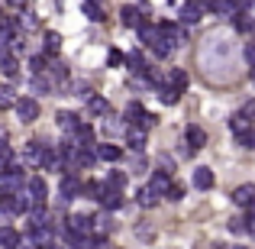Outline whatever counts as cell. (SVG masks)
Returning a JSON list of instances; mask_svg holds the SVG:
<instances>
[{
  "label": "cell",
  "mask_w": 255,
  "mask_h": 249,
  "mask_svg": "<svg viewBox=\"0 0 255 249\" xmlns=\"http://www.w3.org/2000/svg\"><path fill=\"white\" fill-rule=\"evenodd\" d=\"M187 143L200 149V146H207V133L200 130V126H187Z\"/></svg>",
  "instance_id": "29"
},
{
  "label": "cell",
  "mask_w": 255,
  "mask_h": 249,
  "mask_svg": "<svg viewBox=\"0 0 255 249\" xmlns=\"http://www.w3.org/2000/svg\"><path fill=\"white\" fill-rule=\"evenodd\" d=\"M117 130H120L117 117H110V113H107V117H104V133H107V136H110V133H117Z\"/></svg>",
  "instance_id": "40"
},
{
  "label": "cell",
  "mask_w": 255,
  "mask_h": 249,
  "mask_svg": "<svg viewBox=\"0 0 255 249\" xmlns=\"http://www.w3.org/2000/svg\"><path fill=\"white\" fill-rule=\"evenodd\" d=\"M246 214H255V198H252V204H249V207H246Z\"/></svg>",
  "instance_id": "55"
},
{
  "label": "cell",
  "mask_w": 255,
  "mask_h": 249,
  "mask_svg": "<svg viewBox=\"0 0 255 249\" xmlns=\"http://www.w3.org/2000/svg\"><path fill=\"white\" fill-rule=\"evenodd\" d=\"M230 233H236V237H239V233H249V220H246V217H233L230 220Z\"/></svg>",
  "instance_id": "35"
},
{
  "label": "cell",
  "mask_w": 255,
  "mask_h": 249,
  "mask_svg": "<svg viewBox=\"0 0 255 249\" xmlns=\"http://www.w3.org/2000/svg\"><path fill=\"white\" fill-rule=\"evenodd\" d=\"M26 188H29V194H32V201H36V204H45V198H49V188H45V181L39 178V175L26 181Z\"/></svg>",
  "instance_id": "14"
},
{
  "label": "cell",
  "mask_w": 255,
  "mask_h": 249,
  "mask_svg": "<svg viewBox=\"0 0 255 249\" xmlns=\"http://www.w3.org/2000/svg\"><path fill=\"white\" fill-rule=\"evenodd\" d=\"M0 75H3V78H16L19 75V65H16V58H13V55L0 58Z\"/></svg>",
  "instance_id": "28"
},
{
  "label": "cell",
  "mask_w": 255,
  "mask_h": 249,
  "mask_svg": "<svg viewBox=\"0 0 255 249\" xmlns=\"http://www.w3.org/2000/svg\"><path fill=\"white\" fill-rule=\"evenodd\" d=\"M120 19H123L126 29H142V26H145L142 13H139L136 6H123V10H120Z\"/></svg>",
  "instance_id": "8"
},
{
  "label": "cell",
  "mask_w": 255,
  "mask_h": 249,
  "mask_svg": "<svg viewBox=\"0 0 255 249\" xmlns=\"http://www.w3.org/2000/svg\"><path fill=\"white\" fill-rule=\"evenodd\" d=\"M126 68H129L132 75L145 78V71H149V65L142 62V55H139V52H129V55H126Z\"/></svg>",
  "instance_id": "20"
},
{
  "label": "cell",
  "mask_w": 255,
  "mask_h": 249,
  "mask_svg": "<svg viewBox=\"0 0 255 249\" xmlns=\"http://www.w3.org/2000/svg\"><path fill=\"white\" fill-rule=\"evenodd\" d=\"M45 71H49L55 81H62V78H65V65L62 62H49V68H45Z\"/></svg>",
  "instance_id": "37"
},
{
  "label": "cell",
  "mask_w": 255,
  "mask_h": 249,
  "mask_svg": "<svg viewBox=\"0 0 255 249\" xmlns=\"http://www.w3.org/2000/svg\"><path fill=\"white\" fill-rule=\"evenodd\" d=\"M207 13V6L200 3V0H187L184 6H181V23H187V26H194V23H200V16Z\"/></svg>",
  "instance_id": "6"
},
{
  "label": "cell",
  "mask_w": 255,
  "mask_h": 249,
  "mask_svg": "<svg viewBox=\"0 0 255 249\" xmlns=\"http://www.w3.org/2000/svg\"><path fill=\"white\" fill-rule=\"evenodd\" d=\"M16 249H42V246L36 243V237H32V233H26V237L19 240V246H16Z\"/></svg>",
  "instance_id": "39"
},
{
  "label": "cell",
  "mask_w": 255,
  "mask_h": 249,
  "mask_svg": "<svg viewBox=\"0 0 255 249\" xmlns=\"http://www.w3.org/2000/svg\"><path fill=\"white\" fill-rule=\"evenodd\" d=\"M65 233H94V217L87 214H71L65 220Z\"/></svg>",
  "instance_id": "5"
},
{
  "label": "cell",
  "mask_w": 255,
  "mask_h": 249,
  "mask_svg": "<svg viewBox=\"0 0 255 249\" xmlns=\"http://www.w3.org/2000/svg\"><path fill=\"white\" fill-rule=\"evenodd\" d=\"M236 249H246V246H236Z\"/></svg>",
  "instance_id": "60"
},
{
  "label": "cell",
  "mask_w": 255,
  "mask_h": 249,
  "mask_svg": "<svg viewBox=\"0 0 255 249\" xmlns=\"http://www.w3.org/2000/svg\"><path fill=\"white\" fill-rule=\"evenodd\" d=\"M187 3V0H171V6H184Z\"/></svg>",
  "instance_id": "56"
},
{
  "label": "cell",
  "mask_w": 255,
  "mask_h": 249,
  "mask_svg": "<svg viewBox=\"0 0 255 249\" xmlns=\"http://www.w3.org/2000/svg\"><path fill=\"white\" fill-rule=\"evenodd\" d=\"M200 65H204L207 75H217V78H226L223 68H230L233 65V42L223 36V32H217V36H210L204 42V49H200Z\"/></svg>",
  "instance_id": "1"
},
{
  "label": "cell",
  "mask_w": 255,
  "mask_h": 249,
  "mask_svg": "<svg viewBox=\"0 0 255 249\" xmlns=\"http://www.w3.org/2000/svg\"><path fill=\"white\" fill-rule=\"evenodd\" d=\"M155 123H158V117H155V113H145V117H142V123H139V126H145V130H152Z\"/></svg>",
  "instance_id": "47"
},
{
  "label": "cell",
  "mask_w": 255,
  "mask_h": 249,
  "mask_svg": "<svg viewBox=\"0 0 255 249\" xmlns=\"http://www.w3.org/2000/svg\"><path fill=\"white\" fill-rule=\"evenodd\" d=\"M71 139H75L78 146H94V130H91L87 123H81L75 133H71Z\"/></svg>",
  "instance_id": "26"
},
{
  "label": "cell",
  "mask_w": 255,
  "mask_h": 249,
  "mask_svg": "<svg viewBox=\"0 0 255 249\" xmlns=\"http://www.w3.org/2000/svg\"><path fill=\"white\" fill-rule=\"evenodd\" d=\"M3 23H6V16H3V13H0V26H3Z\"/></svg>",
  "instance_id": "57"
},
{
  "label": "cell",
  "mask_w": 255,
  "mask_h": 249,
  "mask_svg": "<svg viewBox=\"0 0 255 249\" xmlns=\"http://www.w3.org/2000/svg\"><path fill=\"white\" fill-rule=\"evenodd\" d=\"M6 168H13V149L10 146H0V172H6Z\"/></svg>",
  "instance_id": "33"
},
{
  "label": "cell",
  "mask_w": 255,
  "mask_h": 249,
  "mask_svg": "<svg viewBox=\"0 0 255 249\" xmlns=\"http://www.w3.org/2000/svg\"><path fill=\"white\" fill-rule=\"evenodd\" d=\"M213 249H226V246H223V243H217V246H213Z\"/></svg>",
  "instance_id": "59"
},
{
  "label": "cell",
  "mask_w": 255,
  "mask_h": 249,
  "mask_svg": "<svg viewBox=\"0 0 255 249\" xmlns=\"http://www.w3.org/2000/svg\"><path fill=\"white\" fill-rule=\"evenodd\" d=\"M181 94H184V91L171 87L168 81H162V84H158V100H162V104H168V107H174V104H178V100H181Z\"/></svg>",
  "instance_id": "18"
},
{
  "label": "cell",
  "mask_w": 255,
  "mask_h": 249,
  "mask_svg": "<svg viewBox=\"0 0 255 249\" xmlns=\"http://www.w3.org/2000/svg\"><path fill=\"white\" fill-rule=\"evenodd\" d=\"M26 220H29V230L45 227V224H49V211H45V204H32L29 211H26Z\"/></svg>",
  "instance_id": "10"
},
{
  "label": "cell",
  "mask_w": 255,
  "mask_h": 249,
  "mask_svg": "<svg viewBox=\"0 0 255 249\" xmlns=\"http://www.w3.org/2000/svg\"><path fill=\"white\" fill-rule=\"evenodd\" d=\"M149 185H152V188H155V191H158V194L165 198V194L171 191V172H152Z\"/></svg>",
  "instance_id": "17"
},
{
  "label": "cell",
  "mask_w": 255,
  "mask_h": 249,
  "mask_svg": "<svg viewBox=\"0 0 255 249\" xmlns=\"http://www.w3.org/2000/svg\"><path fill=\"white\" fill-rule=\"evenodd\" d=\"M58 191H62V201H75V198L84 194V185H81V178H78L75 172H68L62 178V188H58Z\"/></svg>",
  "instance_id": "3"
},
{
  "label": "cell",
  "mask_w": 255,
  "mask_h": 249,
  "mask_svg": "<svg viewBox=\"0 0 255 249\" xmlns=\"http://www.w3.org/2000/svg\"><path fill=\"white\" fill-rule=\"evenodd\" d=\"M165 198H168V201H181V198H184V188H181V185H171V191L165 194Z\"/></svg>",
  "instance_id": "44"
},
{
  "label": "cell",
  "mask_w": 255,
  "mask_h": 249,
  "mask_svg": "<svg viewBox=\"0 0 255 249\" xmlns=\"http://www.w3.org/2000/svg\"><path fill=\"white\" fill-rule=\"evenodd\" d=\"M145 126H139V123H129L126 126V143L132 146V152H142V146H145Z\"/></svg>",
  "instance_id": "7"
},
{
  "label": "cell",
  "mask_w": 255,
  "mask_h": 249,
  "mask_svg": "<svg viewBox=\"0 0 255 249\" xmlns=\"http://www.w3.org/2000/svg\"><path fill=\"white\" fill-rule=\"evenodd\" d=\"M45 249H62V246H55V243H52V246H45Z\"/></svg>",
  "instance_id": "58"
},
{
  "label": "cell",
  "mask_w": 255,
  "mask_h": 249,
  "mask_svg": "<svg viewBox=\"0 0 255 249\" xmlns=\"http://www.w3.org/2000/svg\"><path fill=\"white\" fill-rule=\"evenodd\" d=\"M194 188H197V191H210L213 188V172L210 168H197V172H194Z\"/></svg>",
  "instance_id": "21"
},
{
  "label": "cell",
  "mask_w": 255,
  "mask_h": 249,
  "mask_svg": "<svg viewBox=\"0 0 255 249\" xmlns=\"http://www.w3.org/2000/svg\"><path fill=\"white\" fill-rule=\"evenodd\" d=\"M110 230H113V220L107 217V214H97V217H94V237H107Z\"/></svg>",
  "instance_id": "27"
},
{
  "label": "cell",
  "mask_w": 255,
  "mask_h": 249,
  "mask_svg": "<svg viewBox=\"0 0 255 249\" xmlns=\"http://www.w3.org/2000/svg\"><path fill=\"white\" fill-rule=\"evenodd\" d=\"M230 198H233V204H236V207H249L252 198H255V185H239Z\"/></svg>",
  "instance_id": "12"
},
{
  "label": "cell",
  "mask_w": 255,
  "mask_h": 249,
  "mask_svg": "<svg viewBox=\"0 0 255 249\" xmlns=\"http://www.w3.org/2000/svg\"><path fill=\"white\" fill-rule=\"evenodd\" d=\"M87 110H91L94 117H107V113H110V104H107V97H97V94H94V97L87 100Z\"/></svg>",
  "instance_id": "25"
},
{
  "label": "cell",
  "mask_w": 255,
  "mask_h": 249,
  "mask_svg": "<svg viewBox=\"0 0 255 249\" xmlns=\"http://www.w3.org/2000/svg\"><path fill=\"white\" fill-rule=\"evenodd\" d=\"M19 240H23V237H19L13 227H0V246H3V249H16Z\"/></svg>",
  "instance_id": "23"
},
{
  "label": "cell",
  "mask_w": 255,
  "mask_h": 249,
  "mask_svg": "<svg viewBox=\"0 0 255 249\" xmlns=\"http://www.w3.org/2000/svg\"><path fill=\"white\" fill-rule=\"evenodd\" d=\"M10 6H23V3H29V0H6Z\"/></svg>",
  "instance_id": "53"
},
{
  "label": "cell",
  "mask_w": 255,
  "mask_h": 249,
  "mask_svg": "<svg viewBox=\"0 0 255 249\" xmlns=\"http://www.w3.org/2000/svg\"><path fill=\"white\" fill-rule=\"evenodd\" d=\"M194 152H197V146H191V143H184V146H181V149H178V156H184V159H191V156H194Z\"/></svg>",
  "instance_id": "48"
},
{
  "label": "cell",
  "mask_w": 255,
  "mask_h": 249,
  "mask_svg": "<svg viewBox=\"0 0 255 249\" xmlns=\"http://www.w3.org/2000/svg\"><path fill=\"white\" fill-rule=\"evenodd\" d=\"M252 126H255V123H252V120H249V117H246V113H243V110H239V113H236V117H233V120H230V130H233V136H236V139H239V136H246V133H249V130H252Z\"/></svg>",
  "instance_id": "16"
},
{
  "label": "cell",
  "mask_w": 255,
  "mask_h": 249,
  "mask_svg": "<svg viewBox=\"0 0 255 249\" xmlns=\"http://www.w3.org/2000/svg\"><path fill=\"white\" fill-rule=\"evenodd\" d=\"M162 26V36H165V42H171V49H178V45H184L187 42V32H184V23H158Z\"/></svg>",
  "instance_id": "4"
},
{
  "label": "cell",
  "mask_w": 255,
  "mask_h": 249,
  "mask_svg": "<svg viewBox=\"0 0 255 249\" xmlns=\"http://www.w3.org/2000/svg\"><path fill=\"white\" fill-rule=\"evenodd\" d=\"M165 81H168L171 87H178V91H184V87H187V75H184V71H181V68H171Z\"/></svg>",
  "instance_id": "30"
},
{
  "label": "cell",
  "mask_w": 255,
  "mask_h": 249,
  "mask_svg": "<svg viewBox=\"0 0 255 249\" xmlns=\"http://www.w3.org/2000/svg\"><path fill=\"white\" fill-rule=\"evenodd\" d=\"M142 117H145L142 104H139V100H129V107H126V113H123V120H126V123H142Z\"/></svg>",
  "instance_id": "24"
},
{
  "label": "cell",
  "mask_w": 255,
  "mask_h": 249,
  "mask_svg": "<svg viewBox=\"0 0 255 249\" xmlns=\"http://www.w3.org/2000/svg\"><path fill=\"white\" fill-rule=\"evenodd\" d=\"M45 62H49V55H32L29 58V71H32V75H42V71H45Z\"/></svg>",
  "instance_id": "34"
},
{
  "label": "cell",
  "mask_w": 255,
  "mask_h": 249,
  "mask_svg": "<svg viewBox=\"0 0 255 249\" xmlns=\"http://www.w3.org/2000/svg\"><path fill=\"white\" fill-rule=\"evenodd\" d=\"M75 97H81L84 104H87V100L94 97V91H91V87H87V84H78V87H75Z\"/></svg>",
  "instance_id": "41"
},
{
  "label": "cell",
  "mask_w": 255,
  "mask_h": 249,
  "mask_svg": "<svg viewBox=\"0 0 255 249\" xmlns=\"http://www.w3.org/2000/svg\"><path fill=\"white\" fill-rule=\"evenodd\" d=\"M129 165H132V175H139V172H145V159H142V152H136V156L129 159Z\"/></svg>",
  "instance_id": "38"
},
{
  "label": "cell",
  "mask_w": 255,
  "mask_h": 249,
  "mask_svg": "<svg viewBox=\"0 0 255 249\" xmlns=\"http://www.w3.org/2000/svg\"><path fill=\"white\" fill-rule=\"evenodd\" d=\"M158 165H162V168H165V172H171V168H174V165H171V159H168V156H158Z\"/></svg>",
  "instance_id": "51"
},
{
  "label": "cell",
  "mask_w": 255,
  "mask_h": 249,
  "mask_svg": "<svg viewBox=\"0 0 255 249\" xmlns=\"http://www.w3.org/2000/svg\"><path fill=\"white\" fill-rule=\"evenodd\" d=\"M252 13H255V6H252Z\"/></svg>",
  "instance_id": "61"
},
{
  "label": "cell",
  "mask_w": 255,
  "mask_h": 249,
  "mask_svg": "<svg viewBox=\"0 0 255 249\" xmlns=\"http://www.w3.org/2000/svg\"><path fill=\"white\" fill-rule=\"evenodd\" d=\"M107 62H110V65H123V62H126V58H123V55H120V52H117V49H110V52H107Z\"/></svg>",
  "instance_id": "46"
},
{
  "label": "cell",
  "mask_w": 255,
  "mask_h": 249,
  "mask_svg": "<svg viewBox=\"0 0 255 249\" xmlns=\"http://www.w3.org/2000/svg\"><path fill=\"white\" fill-rule=\"evenodd\" d=\"M243 113H246V117H249V120H252V123H255V97H252V100H249V104H246V107H243Z\"/></svg>",
  "instance_id": "49"
},
{
  "label": "cell",
  "mask_w": 255,
  "mask_h": 249,
  "mask_svg": "<svg viewBox=\"0 0 255 249\" xmlns=\"http://www.w3.org/2000/svg\"><path fill=\"white\" fill-rule=\"evenodd\" d=\"M255 6V0H233V10L236 13H246V10H252Z\"/></svg>",
  "instance_id": "42"
},
{
  "label": "cell",
  "mask_w": 255,
  "mask_h": 249,
  "mask_svg": "<svg viewBox=\"0 0 255 249\" xmlns=\"http://www.w3.org/2000/svg\"><path fill=\"white\" fill-rule=\"evenodd\" d=\"M45 156H49V149H45L42 143H29L26 146V162L29 165H45Z\"/></svg>",
  "instance_id": "15"
},
{
  "label": "cell",
  "mask_w": 255,
  "mask_h": 249,
  "mask_svg": "<svg viewBox=\"0 0 255 249\" xmlns=\"http://www.w3.org/2000/svg\"><path fill=\"white\" fill-rule=\"evenodd\" d=\"M246 62H249V65H255V42H249V45H246Z\"/></svg>",
  "instance_id": "50"
},
{
  "label": "cell",
  "mask_w": 255,
  "mask_h": 249,
  "mask_svg": "<svg viewBox=\"0 0 255 249\" xmlns=\"http://www.w3.org/2000/svg\"><path fill=\"white\" fill-rule=\"evenodd\" d=\"M246 220H249V233L255 237V214H249V217H246Z\"/></svg>",
  "instance_id": "52"
},
{
  "label": "cell",
  "mask_w": 255,
  "mask_h": 249,
  "mask_svg": "<svg viewBox=\"0 0 255 249\" xmlns=\"http://www.w3.org/2000/svg\"><path fill=\"white\" fill-rule=\"evenodd\" d=\"M158 198H162V194H158L152 185H145V188H139V191H136V204L145 207V211H152V207L158 204Z\"/></svg>",
  "instance_id": "9"
},
{
  "label": "cell",
  "mask_w": 255,
  "mask_h": 249,
  "mask_svg": "<svg viewBox=\"0 0 255 249\" xmlns=\"http://www.w3.org/2000/svg\"><path fill=\"white\" fill-rule=\"evenodd\" d=\"M13 110H16V117L23 120V123H32V120H39L42 107H39V100H36V97H19Z\"/></svg>",
  "instance_id": "2"
},
{
  "label": "cell",
  "mask_w": 255,
  "mask_h": 249,
  "mask_svg": "<svg viewBox=\"0 0 255 249\" xmlns=\"http://www.w3.org/2000/svg\"><path fill=\"white\" fill-rule=\"evenodd\" d=\"M55 123H58V130H65V133L71 136V133L81 126V117H78V113H71V110H62V113L55 117Z\"/></svg>",
  "instance_id": "11"
},
{
  "label": "cell",
  "mask_w": 255,
  "mask_h": 249,
  "mask_svg": "<svg viewBox=\"0 0 255 249\" xmlns=\"http://www.w3.org/2000/svg\"><path fill=\"white\" fill-rule=\"evenodd\" d=\"M32 91H49V81H45V78H39V75H32Z\"/></svg>",
  "instance_id": "43"
},
{
  "label": "cell",
  "mask_w": 255,
  "mask_h": 249,
  "mask_svg": "<svg viewBox=\"0 0 255 249\" xmlns=\"http://www.w3.org/2000/svg\"><path fill=\"white\" fill-rule=\"evenodd\" d=\"M6 143V130H3V126H0V146H3Z\"/></svg>",
  "instance_id": "54"
},
{
  "label": "cell",
  "mask_w": 255,
  "mask_h": 249,
  "mask_svg": "<svg viewBox=\"0 0 255 249\" xmlns=\"http://www.w3.org/2000/svg\"><path fill=\"white\" fill-rule=\"evenodd\" d=\"M104 185L123 191V188H126V175H123V172H107V181H104Z\"/></svg>",
  "instance_id": "32"
},
{
  "label": "cell",
  "mask_w": 255,
  "mask_h": 249,
  "mask_svg": "<svg viewBox=\"0 0 255 249\" xmlns=\"http://www.w3.org/2000/svg\"><path fill=\"white\" fill-rule=\"evenodd\" d=\"M62 49V36L58 32H45V55H58Z\"/></svg>",
  "instance_id": "31"
},
{
  "label": "cell",
  "mask_w": 255,
  "mask_h": 249,
  "mask_svg": "<svg viewBox=\"0 0 255 249\" xmlns=\"http://www.w3.org/2000/svg\"><path fill=\"white\" fill-rule=\"evenodd\" d=\"M97 159L100 162H120V159H123V149L113 146V143H100L97 146Z\"/></svg>",
  "instance_id": "13"
},
{
  "label": "cell",
  "mask_w": 255,
  "mask_h": 249,
  "mask_svg": "<svg viewBox=\"0 0 255 249\" xmlns=\"http://www.w3.org/2000/svg\"><path fill=\"white\" fill-rule=\"evenodd\" d=\"M84 13H87V19H94V23H100V19H107V10H104V3H97V0H84Z\"/></svg>",
  "instance_id": "22"
},
{
  "label": "cell",
  "mask_w": 255,
  "mask_h": 249,
  "mask_svg": "<svg viewBox=\"0 0 255 249\" xmlns=\"http://www.w3.org/2000/svg\"><path fill=\"white\" fill-rule=\"evenodd\" d=\"M239 143H243L246 149H255V130H249L246 136H239Z\"/></svg>",
  "instance_id": "45"
},
{
  "label": "cell",
  "mask_w": 255,
  "mask_h": 249,
  "mask_svg": "<svg viewBox=\"0 0 255 249\" xmlns=\"http://www.w3.org/2000/svg\"><path fill=\"white\" fill-rule=\"evenodd\" d=\"M100 204H104L107 211H117V207L123 204V194H120L117 188H107V185H104V194H100Z\"/></svg>",
  "instance_id": "19"
},
{
  "label": "cell",
  "mask_w": 255,
  "mask_h": 249,
  "mask_svg": "<svg viewBox=\"0 0 255 249\" xmlns=\"http://www.w3.org/2000/svg\"><path fill=\"white\" fill-rule=\"evenodd\" d=\"M16 100L19 97H13L10 87H0V107H3V110H6V107H16Z\"/></svg>",
  "instance_id": "36"
}]
</instances>
